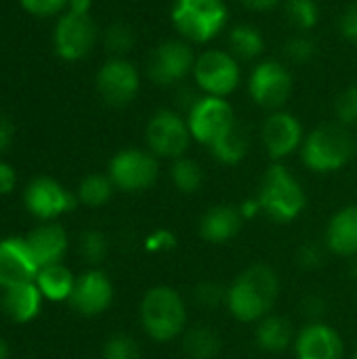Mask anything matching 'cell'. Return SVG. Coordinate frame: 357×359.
I'll list each match as a JSON object with an SVG mask.
<instances>
[{"label":"cell","instance_id":"cell-44","mask_svg":"<svg viewBox=\"0 0 357 359\" xmlns=\"http://www.w3.org/2000/svg\"><path fill=\"white\" fill-rule=\"evenodd\" d=\"M240 4H244L246 8L250 11H259V13H265V11H271L276 8L282 0H238Z\"/></svg>","mask_w":357,"mask_h":359},{"label":"cell","instance_id":"cell-31","mask_svg":"<svg viewBox=\"0 0 357 359\" xmlns=\"http://www.w3.org/2000/svg\"><path fill=\"white\" fill-rule=\"evenodd\" d=\"M135 40H137L135 29H133L128 23H120V21H118V23H112V25L105 29V38H103L107 50L114 53V57L126 55V53L135 46Z\"/></svg>","mask_w":357,"mask_h":359},{"label":"cell","instance_id":"cell-5","mask_svg":"<svg viewBox=\"0 0 357 359\" xmlns=\"http://www.w3.org/2000/svg\"><path fill=\"white\" fill-rule=\"evenodd\" d=\"M225 0H173L170 21L175 29L194 44L215 40L227 25Z\"/></svg>","mask_w":357,"mask_h":359},{"label":"cell","instance_id":"cell-17","mask_svg":"<svg viewBox=\"0 0 357 359\" xmlns=\"http://www.w3.org/2000/svg\"><path fill=\"white\" fill-rule=\"evenodd\" d=\"M292 353L295 359H345V341L328 322H307L297 330Z\"/></svg>","mask_w":357,"mask_h":359},{"label":"cell","instance_id":"cell-8","mask_svg":"<svg viewBox=\"0 0 357 359\" xmlns=\"http://www.w3.org/2000/svg\"><path fill=\"white\" fill-rule=\"evenodd\" d=\"M191 76L204 95L227 99L240 86L242 74L236 55L221 48H208L196 55Z\"/></svg>","mask_w":357,"mask_h":359},{"label":"cell","instance_id":"cell-12","mask_svg":"<svg viewBox=\"0 0 357 359\" xmlns=\"http://www.w3.org/2000/svg\"><path fill=\"white\" fill-rule=\"evenodd\" d=\"M97 90L107 105L124 107L133 103L141 88V78L137 67L124 57L107 59L97 72Z\"/></svg>","mask_w":357,"mask_h":359},{"label":"cell","instance_id":"cell-38","mask_svg":"<svg viewBox=\"0 0 357 359\" xmlns=\"http://www.w3.org/2000/svg\"><path fill=\"white\" fill-rule=\"evenodd\" d=\"M177 246V236L170 229H156L145 238V250L160 255V252H168Z\"/></svg>","mask_w":357,"mask_h":359},{"label":"cell","instance_id":"cell-43","mask_svg":"<svg viewBox=\"0 0 357 359\" xmlns=\"http://www.w3.org/2000/svg\"><path fill=\"white\" fill-rule=\"evenodd\" d=\"M13 135H15V128H13L11 120H6L4 116H0V154L11 147Z\"/></svg>","mask_w":357,"mask_h":359},{"label":"cell","instance_id":"cell-21","mask_svg":"<svg viewBox=\"0 0 357 359\" xmlns=\"http://www.w3.org/2000/svg\"><path fill=\"white\" fill-rule=\"evenodd\" d=\"M25 242L40 267L63 263L67 248H69L67 231L57 221L40 223L25 236Z\"/></svg>","mask_w":357,"mask_h":359},{"label":"cell","instance_id":"cell-48","mask_svg":"<svg viewBox=\"0 0 357 359\" xmlns=\"http://www.w3.org/2000/svg\"><path fill=\"white\" fill-rule=\"evenodd\" d=\"M349 273H351V280L357 284V257L351 259V267H349Z\"/></svg>","mask_w":357,"mask_h":359},{"label":"cell","instance_id":"cell-25","mask_svg":"<svg viewBox=\"0 0 357 359\" xmlns=\"http://www.w3.org/2000/svg\"><path fill=\"white\" fill-rule=\"evenodd\" d=\"M181 349L189 359H217L223 351V339L208 326H189L181 337Z\"/></svg>","mask_w":357,"mask_h":359},{"label":"cell","instance_id":"cell-30","mask_svg":"<svg viewBox=\"0 0 357 359\" xmlns=\"http://www.w3.org/2000/svg\"><path fill=\"white\" fill-rule=\"evenodd\" d=\"M284 8L288 21L303 34L314 29L320 21V6L316 0H286Z\"/></svg>","mask_w":357,"mask_h":359},{"label":"cell","instance_id":"cell-24","mask_svg":"<svg viewBox=\"0 0 357 359\" xmlns=\"http://www.w3.org/2000/svg\"><path fill=\"white\" fill-rule=\"evenodd\" d=\"M76 278L78 276H74V271L69 267H65L63 263H57V265L40 267L34 284L42 292L44 301H48V303H69L74 286H76Z\"/></svg>","mask_w":357,"mask_h":359},{"label":"cell","instance_id":"cell-50","mask_svg":"<svg viewBox=\"0 0 357 359\" xmlns=\"http://www.w3.org/2000/svg\"><path fill=\"white\" fill-rule=\"evenodd\" d=\"M0 313H2V303H0Z\"/></svg>","mask_w":357,"mask_h":359},{"label":"cell","instance_id":"cell-22","mask_svg":"<svg viewBox=\"0 0 357 359\" xmlns=\"http://www.w3.org/2000/svg\"><path fill=\"white\" fill-rule=\"evenodd\" d=\"M0 303H2V313L11 322L29 324L40 316L44 297L34 282H27L0 290Z\"/></svg>","mask_w":357,"mask_h":359},{"label":"cell","instance_id":"cell-7","mask_svg":"<svg viewBox=\"0 0 357 359\" xmlns=\"http://www.w3.org/2000/svg\"><path fill=\"white\" fill-rule=\"evenodd\" d=\"M187 118L173 109H158L145 126V145L158 160H177L187 156L191 145Z\"/></svg>","mask_w":357,"mask_h":359},{"label":"cell","instance_id":"cell-32","mask_svg":"<svg viewBox=\"0 0 357 359\" xmlns=\"http://www.w3.org/2000/svg\"><path fill=\"white\" fill-rule=\"evenodd\" d=\"M103 359H141V347L130 334H112L101 349Z\"/></svg>","mask_w":357,"mask_h":359},{"label":"cell","instance_id":"cell-20","mask_svg":"<svg viewBox=\"0 0 357 359\" xmlns=\"http://www.w3.org/2000/svg\"><path fill=\"white\" fill-rule=\"evenodd\" d=\"M324 248L339 259L357 257V204H347L332 212L324 229Z\"/></svg>","mask_w":357,"mask_h":359},{"label":"cell","instance_id":"cell-40","mask_svg":"<svg viewBox=\"0 0 357 359\" xmlns=\"http://www.w3.org/2000/svg\"><path fill=\"white\" fill-rule=\"evenodd\" d=\"M341 34L345 40L357 44V2L349 4L341 15Z\"/></svg>","mask_w":357,"mask_h":359},{"label":"cell","instance_id":"cell-13","mask_svg":"<svg viewBox=\"0 0 357 359\" xmlns=\"http://www.w3.org/2000/svg\"><path fill=\"white\" fill-rule=\"evenodd\" d=\"M305 141V130L301 120L286 111H271L261 126V143L271 158V162H284L288 156L301 151Z\"/></svg>","mask_w":357,"mask_h":359},{"label":"cell","instance_id":"cell-14","mask_svg":"<svg viewBox=\"0 0 357 359\" xmlns=\"http://www.w3.org/2000/svg\"><path fill=\"white\" fill-rule=\"evenodd\" d=\"M196 55L185 40H166L151 53L147 76L158 86H173L194 72Z\"/></svg>","mask_w":357,"mask_h":359},{"label":"cell","instance_id":"cell-4","mask_svg":"<svg viewBox=\"0 0 357 359\" xmlns=\"http://www.w3.org/2000/svg\"><path fill=\"white\" fill-rule=\"evenodd\" d=\"M357 145L351 133L341 124H320L305 135L301 160L316 175H332L343 170L356 156Z\"/></svg>","mask_w":357,"mask_h":359},{"label":"cell","instance_id":"cell-23","mask_svg":"<svg viewBox=\"0 0 357 359\" xmlns=\"http://www.w3.org/2000/svg\"><path fill=\"white\" fill-rule=\"evenodd\" d=\"M295 328L290 324V320H286L284 316L278 313H269L267 318H263L261 322L255 324V343L261 351L265 353H284L288 349H292L295 343Z\"/></svg>","mask_w":357,"mask_h":359},{"label":"cell","instance_id":"cell-49","mask_svg":"<svg viewBox=\"0 0 357 359\" xmlns=\"http://www.w3.org/2000/svg\"><path fill=\"white\" fill-rule=\"evenodd\" d=\"M349 359H357V349H356V353H353V355H351V358Z\"/></svg>","mask_w":357,"mask_h":359},{"label":"cell","instance_id":"cell-33","mask_svg":"<svg viewBox=\"0 0 357 359\" xmlns=\"http://www.w3.org/2000/svg\"><path fill=\"white\" fill-rule=\"evenodd\" d=\"M107 248H109L107 246V238L101 231H97V229H88L80 238V255L93 267L99 265L107 257Z\"/></svg>","mask_w":357,"mask_h":359},{"label":"cell","instance_id":"cell-41","mask_svg":"<svg viewBox=\"0 0 357 359\" xmlns=\"http://www.w3.org/2000/svg\"><path fill=\"white\" fill-rule=\"evenodd\" d=\"M15 187H17V172H15V168L8 162L0 160V196H8Z\"/></svg>","mask_w":357,"mask_h":359},{"label":"cell","instance_id":"cell-16","mask_svg":"<svg viewBox=\"0 0 357 359\" xmlns=\"http://www.w3.org/2000/svg\"><path fill=\"white\" fill-rule=\"evenodd\" d=\"M114 303V284L109 276L97 267L86 269L76 278V286L69 299L74 311L84 318L103 316Z\"/></svg>","mask_w":357,"mask_h":359},{"label":"cell","instance_id":"cell-47","mask_svg":"<svg viewBox=\"0 0 357 359\" xmlns=\"http://www.w3.org/2000/svg\"><path fill=\"white\" fill-rule=\"evenodd\" d=\"M0 359H11V351H8V345L6 341L0 337Z\"/></svg>","mask_w":357,"mask_h":359},{"label":"cell","instance_id":"cell-10","mask_svg":"<svg viewBox=\"0 0 357 359\" xmlns=\"http://www.w3.org/2000/svg\"><path fill=\"white\" fill-rule=\"evenodd\" d=\"M248 95L263 109H282L292 95L290 69L276 59H265L257 63L248 78Z\"/></svg>","mask_w":357,"mask_h":359},{"label":"cell","instance_id":"cell-42","mask_svg":"<svg viewBox=\"0 0 357 359\" xmlns=\"http://www.w3.org/2000/svg\"><path fill=\"white\" fill-rule=\"evenodd\" d=\"M324 307H326V303H324L320 297H307V299L303 301V313H307L309 322L322 320V316H324V311H326Z\"/></svg>","mask_w":357,"mask_h":359},{"label":"cell","instance_id":"cell-19","mask_svg":"<svg viewBox=\"0 0 357 359\" xmlns=\"http://www.w3.org/2000/svg\"><path fill=\"white\" fill-rule=\"evenodd\" d=\"M244 217L236 204H215L198 221V236L206 244H227L242 231Z\"/></svg>","mask_w":357,"mask_h":359},{"label":"cell","instance_id":"cell-34","mask_svg":"<svg viewBox=\"0 0 357 359\" xmlns=\"http://www.w3.org/2000/svg\"><path fill=\"white\" fill-rule=\"evenodd\" d=\"M194 303L206 311L225 307V288L215 282H202L194 288Z\"/></svg>","mask_w":357,"mask_h":359},{"label":"cell","instance_id":"cell-46","mask_svg":"<svg viewBox=\"0 0 357 359\" xmlns=\"http://www.w3.org/2000/svg\"><path fill=\"white\" fill-rule=\"evenodd\" d=\"M93 6V0H69L67 2V13L74 15H88Z\"/></svg>","mask_w":357,"mask_h":359},{"label":"cell","instance_id":"cell-6","mask_svg":"<svg viewBox=\"0 0 357 359\" xmlns=\"http://www.w3.org/2000/svg\"><path fill=\"white\" fill-rule=\"evenodd\" d=\"M107 177L118 191L141 194L156 185L160 177V162L149 149L124 147L112 156L107 164Z\"/></svg>","mask_w":357,"mask_h":359},{"label":"cell","instance_id":"cell-27","mask_svg":"<svg viewBox=\"0 0 357 359\" xmlns=\"http://www.w3.org/2000/svg\"><path fill=\"white\" fill-rule=\"evenodd\" d=\"M227 44H229L231 55L246 59V61L259 59L265 50V38H263L261 29L250 23H240V25L231 27Z\"/></svg>","mask_w":357,"mask_h":359},{"label":"cell","instance_id":"cell-1","mask_svg":"<svg viewBox=\"0 0 357 359\" xmlns=\"http://www.w3.org/2000/svg\"><path fill=\"white\" fill-rule=\"evenodd\" d=\"M280 299V276L265 263L242 269L225 286V309L240 324H257L269 313Z\"/></svg>","mask_w":357,"mask_h":359},{"label":"cell","instance_id":"cell-26","mask_svg":"<svg viewBox=\"0 0 357 359\" xmlns=\"http://www.w3.org/2000/svg\"><path fill=\"white\" fill-rule=\"evenodd\" d=\"M210 154L217 162L225 164V166H236L240 164L248 149H250V137L246 133V128L242 124H234L219 141H215L210 147Z\"/></svg>","mask_w":357,"mask_h":359},{"label":"cell","instance_id":"cell-36","mask_svg":"<svg viewBox=\"0 0 357 359\" xmlns=\"http://www.w3.org/2000/svg\"><path fill=\"white\" fill-rule=\"evenodd\" d=\"M335 114L341 126H357V86H347L335 101Z\"/></svg>","mask_w":357,"mask_h":359},{"label":"cell","instance_id":"cell-2","mask_svg":"<svg viewBox=\"0 0 357 359\" xmlns=\"http://www.w3.org/2000/svg\"><path fill=\"white\" fill-rule=\"evenodd\" d=\"M139 324L145 337L158 345L181 339L189 328V311L183 294L166 284L151 286L141 297Z\"/></svg>","mask_w":357,"mask_h":359},{"label":"cell","instance_id":"cell-18","mask_svg":"<svg viewBox=\"0 0 357 359\" xmlns=\"http://www.w3.org/2000/svg\"><path fill=\"white\" fill-rule=\"evenodd\" d=\"M40 271L25 238L8 236L0 240V290L34 282Z\"/></svg>","mask_w":357,"mask_h":359},{"label":"cell","instance_id":"cell-15","mask_svg":"<svg viewBox=\"0 0 357 359\" xmlns=\"http://www.w3.org/2000/svg\"><path fill=\"white\" fill-rule=\"evenodd\" d=\"M97 42V27L88 15L63 13L55 25L53 46L63 61L84 59Z\"/></svg>","mask_w":357,"mask_h":359},{"label":"cell","instance_id":"cell-29","mask_svg":"<svg viewBox=\"0 0 357 359\" xmlns=\"http://www.w3.org/2000/svg\"><path fill=\"white\" fill-rule=\"evenodd\" d=\"M170 179H173V185L181 194L191 196V194H198L200 187L204 185V168L200 166L198 160H194L189 156H183V158L173 160Z\"/></svg>","mask_w":357,"mask_h":359},{"label":"cell","instance_id":"cell-11","mask_svg":"<svg viewBox=\"0 0 357 359\" xmlns=\"http://www.w3.org/2000/svg\"><path fill=\"white\" fill-rule=\"evenodd\" d=\"M23 204L34 219L48 223L72 212L78 198L53 177H36L23 189Z\"/></svg>","mask_w":357,"mask_h":359},{"label":"cell","instance_id":"cell-35","mask_svg":"<svg viewBox=\"0 0 357 359\" xmlns=\"http://www.w3.org/2000/svg\"><path fill=\"white\" fill-rule=\"evenodd\" d=\"M284 53L292 63H309L316 57L318 46H316L314 38H309L307 34H297L286 40Z\"/></svg>","mask_w":357,"mask_h":359},{"label":"cell","instance_id":"cell-45","mask_svg":"<svg viewBox=\"0 0 357 359\" xmlns=\"http://www.w3.org/2000/svg\"><path fill=\"white\" fill-rule=\"evenodd\" d=\"M240 212H242L244 221H248V219H252V217L261 215V206H259L257 198H250V200L242 202V204H240Z\"/></svg>","mask_w":357,"mask_h":359},{"label":"cell","instance_id":"cell-3","mask_svg":"<svg viewBox=\"0 0 357 359\" xmlns=\"http://www.w3.org/2000/svg\"><path fill=\"white\" fill-rule=\"evenodd\" d=\"M257 202L261 206V215H265L271 223L290 225L303 215L307 206V194L301 181L282 162H274L263 172Z\"/></svg>","mask_w":357,"mask_h":359},{"label":"cell","instance_id":"cell-28","mask_svg":"<svg viewBox=\"0 0 357 359\" xmlns=\"http://www.w3.org/2000/svg\"><path fill=\"white\" fill-rule=\"evenodd\" d=\"M116 187L112 183V179L101 172H93V175H86L80 185H78V191H76V198L80 204L88 206V208H101L105 206L112 196H114Z\"/></svg>","mask_w":357,"mask_h":359},{"label":"cell","instance_id":"cell-9","mask_svg":"<svg viewBox=\"0 0 357 359\" xmlns=\"http://www.w3.org/2000/svg\"><path fill=\"white\" fill-rule=\"evenodd\" d=\"M236 122L238 120H236L234 107L223 97L202 95L187 109V126H189L191 139L206 147L219 141Z\"/></svg>","mask_w":357,"mask_h":359},{"label":"cell","instance_id":"cell-39","mask_svg":"<svg viewBox=\"0 0 357 359\" xmlns=\"http://www.w3.org/2000/svg\"><path fill=\"white\" fill-rule=\"evenodd\" d=\"M297 263L303 269H318L324 263V255L322 248L318 244H303L297 250Z\"/></svg>","mask_w":357,"mask_h":359},{"label":"cell","instance_id":"cell-37","mask_svg":"<svg viewBox=\"0 0 357 359\" xmlns=\"http://www.w3.org/2000/svg\"><path fill=\"white\" fill-rule=\"evenodd\" d=\"M23 11H27L29 15L36 17H50L61 13L63 8H67L69 0H19Z\"/></svg>","mask_w":357,"mask_h":359}]
</instances>
